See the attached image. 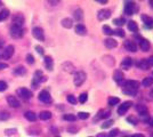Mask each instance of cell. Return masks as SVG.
<instances>
[{
  "label": "cell",
  "mask_w": 153,
  "mask_h": 137,
  "mask_svg": "<svg viewBox=\"0 0 153 137\" xmlns=\"http://www.w3.org/2000/svg\"><path fill=\"white\" fill-rule=\"evenodd\" d=\"M87 79V74L84 71H78L74 73V78H73V82L75 87H80Z\"/></svg>",
  "instance_id": "cell-1"
},
{
  "label": "cell",
  "mask_w": 153,
  "mask_h": 137,
  "mask_svg": "<svg viewBox=\"0 0 153 137\" xmlns=\"http://www.w3.org/2000/svg\"><path fill=\"white\" fill-rule=\"evenodd\" d=\"M11 36L14 39H21L24 36V30L22 28H18V26H14L13 25L11 28Z\"/></svg>",
  "instance_id": "cell-2"
},
{
  "label": "cell",
  "mask_w": 153,
  "mask_h": 137,
  "mask_svg": "<svg viewBox=\"0 0 153 137\" xmlns=\"http://www.w3.org/2000/svg\"><path fill=\"white\" fill-rule=\"evenodd\" d=\"M123 85V89H131V90H137L139 88V82L136 81V80H127V81H123L122 82Z\"/></svg>",
  "instance_id": "cell-3"
},
{
  "label": "cell",
  "mask_w": 153,
  "mask_h": 137,
  "mask_svg": "<svg viewBox=\"0 0 153 137\" xmlns=\"http://www.w3.org/2000/svg\"><path fill=\"white\" fill-rule=\"evenodd\" d=\"M16 93H17V95H18L20 97H22L23 99H30V98L32 97V92L29 90L28 88H18V89L16 90Z\"/></svg>",
  "instance_id": "cell-4"
},
{
  "label": "cell",
  "mask_w": 153,
  "mask_h": 137,
  "mask_svg": "<svg viewBox=\"0 0 153 137\" xmlns=\"http://www.w3.org/2000/svg\"><path fill=\"white\" fill-rule=\"evenodd\" d=\"M32 34H33V37H34L37 40H39V41H44V40H45L44 30H42L41 28H39V26L33 28V30H32Z\"/></svg>",
  "instance_id": "cell-5"
},
{
  "label": "cell",
  "mask_w": 153,
  "mask_h": 137,
  "mask_svg": "<svg viewBox=\"0 0 153 137\" xmlns=\"http://www.w3.org/2000/svg\"><path fill=\"white\" fill-rule=\"evenodd\" d=\"M24 16L21 14V13H18V14H16V15H14L13 16V25L14 26H18V28H22V25L24 24Z\"/></svg>",
  "instance_id": "cell-6"
},
{
  "label": "cell",
  "mask_w": 153,
  "mask_h": 137,
  "mask_svg": "<svg viewBox=\"0 0 153 137\" xmlns=\"http://www.w3.org/2000/svg\"><path fill=\"white\" fill-rule=\"evenodd\" d=\"M6 101H7V103H8L12 107H14V109H17V107L21 106L20 101H18L15 96H13V95H8V96L6 97Z\"/></svg>",
  "instance_id": "cell-7"
},
{
  "label": "cell",
  "mask_w": 153,
  "mask_h": 137,
  "mask_svg": "<svg viewBox=\"0 0 153 137\" xmlns=\"http://www.w3.org/2000/svg\"><path fill=\"white\" fill-rule=\"evenodd\" d=\"M110 16H111V11H110V9H106V8L101 9V11H98V13H97V18H98L100 21H105V20H107Z\"/></svg>",
  "instance_id": "cell-8"
},
{
  "label": "cell",
  "mask_w": 153,
  "mask_h": 137,
  "mask_svg": "<svg viewBox=\"0 0 153 137\" xmlns=\"http://www.w3.org/2000/svg\"><path fill=\"white\" fill-rule=\"evenodd\" d=\"M39 101H41L42 103H50L51 102V96L47 90H41L39 93Z\"/></svg>",
  "instance_id": "cell-9"
},
{
  "label": "cell",
  "mask_w": 153,
  "mask_h": 137,
  "mask_svg": "<svg viewBox=\"0 0 153 137\" xmlns=\"http://www.w3.org/2000/svg\"><path fill=\"white\" fill-rule=\"evenodd\" d=\"M113 79H114V81H115L117 84L122 85V82H123V80H125V74H123V72L120 71V70H115L114 73H113Z\"/></svg>",
  "instance_id": "cell-10"
},
{
  "label": "cell",
  "mask_w": 153,
  "mask_h": 137,
  "mask_svg": "<svg viewBox=\"0 0 153 137\" xmlns=\"http://www.w3.org/2000/svg\"><path fill=\"white\" fill-rule=\"evenodd\" d=\"M111 115V111L110 110H106V109H103V110H100L98 113H97V117L94 118V122L100 120V119H106Z\"/></svg>",
  "instance_id": "cell-11"
},
{
  "label": "cell",
  "mask_w": 153,
  "mask_h": 137,
  "mask_svg": "<svg viewBox=\"0 0 153 137\" xmlns=\"http://www.w3.org/2000/svg\"><path fill=\"white\" fill-rule=\"evenodd\" d=\"M14 50H15V48H14L13 45L7 46V47L5 48V50L3 51V58H5V59L11 58V57L13 56V54H14Z\"/></svg>",
  "instance_id": "cell-12"
},
{
  "label": "cell",
  "mask_w": 153,
  "mask_h": 137,
  "mask_svg": "<svg viewBox=\"0 0 153 137\" xmlns=\"http://www.w3.org/2000/svg\"><path fill=\"white\" fill-rule=\"evenodd\" d=\"M131 105H133V103H131L130 101L123 102V103H122V105H120V106H119V109H118V114H120V115L125 114V113L129 110V107H130Z\"/></svg>",
  "instance_id": "cell-13"
},
{
  "label": "cell",
  "mask_w": 153,
  "mask_h": 137,
  "mask_svg": "<svg viewBox=\"0 0 153 137\" xmlns=\"http://www.w3.org/2000/svg\"><path fill=\"white\" fill-rule=\"evenodd\" d=\"M125 14L126 15H133L134 12H135V3H131V1H127L125 4Z\"/></svg>",
  "instance_id": "cell-14"
},
{
  "label": "cell",
  "mask_w": 153,
  "mask_h": 137,
  "mask_svg": "<svg viewBox=\"0 0 153 137\" xmlns=\"http://www.w3.org/2000/svg\"><path fill=\"white\" fill-rule=\"evenodd\" d=\"M125 48L128 50V51H131V53H136L137 51V46L134 41L131 40H126L125 41Z\"/></svg>",
  "instance_id": "cell-15"
},
{
  "label": "cell",
  "mask_w": 153,
  "mask_h": 137,
  "mask_svg": "<svg viewBox=\"0 0 153 137\" xmlns=\"http://www.w3.org/2000/svg\"><path fill=\"white\" fill-rule=\"evenodd\" d=\"M140 17H142V21H143V23H144V25L146 28H148V29L153 28V18L152 17H150V16L145 15V14H143Z\"/></svg>",
  "instance_id": "cell-16"
},
{
  "label": "cell",
  "mask_w": 153,
  "mask_h": 137,
  "mask_svg": "<svg viewBox=\"0 0 153 137\" xmlns=\"http://www.w3.org/2000/svg\"><path fill=\"white\" fill-rule=\"evenodd\" d=\"M136 66L138 68H142V70H144V71H146V70H148V68H150V65H148L146 59H138L136 62Z\"/></svg>",
  "instance_id": "cell-17"
},
{
  "label": "cell",
  "mask_w": 153,
  "mask_h": 137,
  "mask_svg": "<svg viewBox=\"0 0 153 137\" xmlns=\"http://www.w3.org/2000/svg\"><path fill=\"white\" fill-rule=\"evenodd\" d=\"M74 31H75L77 34H79V36H86V34H87V29H86V26L82 25V24L75 25Z\"/></svg>",
  "instance_id": "cell-18"
},
{
  "label": "cell",
  "mask_w": 153,
  "mask_h": 137,
  "mask_svg": "<svg viewBox=\"0 0 153 137\" xmlns=\"http://www.w3.org/2000/svg\"><path fill=\"white\" fill-rule=\"evenodd\" d=\"M104 45H105L106 48L112 49V48H115V47L118 46V42H117L114 39H112V38H107V39L104 40Z\"/></svg>",
  "instance_id": "cell-19"
},
{
  "label": "cell",
  "mask_w": 153,
  "mask_h": 137,
  "mask_svg": "<svg viewBox=\"0 0 153 137\" xmlns=\"http://www.w3.org/2000/svg\"><path fill=\"white\" fill-rule=\"evenodd\" d=\"M139 47L143 51H147L150 49V41L144 39V38H140L139 39Z\"/></svg>",
  "instance_id": "cell-20"
},
{
  "label": "cell",
  "mask_w": 153,
  "mask_h": 137,
  "mask_svg": "<svg viewBox=\"0 0 153 137\" xmlns=\"http://www.w3.org/2000/svg\"><path fill=\"white\" fill-rule=\"evenodd\" d=\"M73 17H74V20L77 22H81L84 20V12H82V9H80V8L75 9L74 13H73Z\"/></svg>",
  "instance_id": "cell-21"
},
{
  "label": "cell",
  "mask_w": 153,
  "mask_h": 137,
  "mask_svg": "<svg viewBox=\"0 0 153 137\" xmlns=\"http://www.w3.org/2000/svg\"><path fill=\"white\" fill-rule=\"evenodd\" d=\"M44 62H45V66L48 71H51L53 70V66H54V62H53V58L50 56H46L44 58Z\"/></svg>",
  "instance_id": "cell-22"
},
{
  "label": "cell",
  "mask_w": 153,
  "mask_h": 137,
  "mask_svg": "<svg viewBox=\"0 0 153 137\" xmlns=\"http://www.w3.org/2000/svg\"><path fill=\"white\" fill-rule=\"evenodd\" d=\"M131 65H133V58L130 57H125L121 62V67L123 68H129Z\"/></svg>",
  "instance_id": "cell-23"
},
{
  "label": "cell",
  "mask_w": 153,
  "mask_h": 137,
  "mask_svg": "<svg viewBox=\"0 0 153 137\" xmlns=\"http://www.w3.org/2000/svg\"><path fill=\"white\" fill-rule=\"evenodd\" d=\"M24 117H25L26 120H29V121H31V122H33V121L37 120V114H36L33 111H28V112H25Z\"/></svg>",
  "instance_id": "cell-24"
},
{
  "label": "cell",
  "mask_w": 153,
  "mask_h": 137,
  "mask_svg": "<svg viewBox=\"0 0 153 137\" xmlns=\"http://www.w3.org/2000/svg\"><path fill=\"white\" fill-rule=\"evenodd\" d=\"M25 73H26V68L23 65H20L14 68V74H16V76H23Z\"/></svg>",
  "instance_id": "cell-25"
},
{
  "label": "cell",
  "mask_w": 153,
  "mask_h": 137,
  "mask_svg": "<svg viewBox=\"0 0 153 137\" xmlns=\"http://www.w3.org/2000/svg\"><path fill=\"white\" fill-rule=\"evenodd\" d=\"M61 24H62V26L65 28V29H71L72 25H73V21H72L71 18H63L62 22H61Z\"/></svg>",
  "instance_id": "cell-26"
},
{
  "label": "cell",
  "mask_w": 153,
  "mask_h": 137,
  "mask_svg": "<svg viewBox=\"0 0 153 137\" xmlns=\"http://www.w3.org/2000/svg\"><path fill=\"white\" fill-rule=\"evenodd\" d=\"M127 26H128V30L131 31V32H137L138 31V25L135 21H129L127 23Z\"/></svg>",
  "instance_id": "cell-27"
},
{
  "label": "cell",
  "mask_w": 153,
  "mask_h": 137,
  "mask_svg": "<svg viewBox=\"0 0 153 137\" xmlns=\"http://www.w3.org/2000/svg\"><path fill=\"white\" fill-rule=\"evenodd\" d=\"M62 67H63L64 71H66V72H69V73H72V72L74 71V66H73L71 63H69V62H65V63L62 65Z\"/></svg>",
  "instance_id": "cell-28"
},
{
  "label": "cell",
  "mask_w": 153,
  "mask_h": 137,
  "mask_svg": "<svg viewBox=\"0 0 153 137\" xmlns=\"http://www.w3.org/2000/svg\"><path fill=\"white\" fill-rule=\"evenodd\" d=\"M135 109H136V111L139 113V115H142V114H145V113H148V112H147V107H146L145 105L138 104V105H136V106H135Z\"/></svg>",
  "instance_id": "cell-29"
},
{
  "label": "cell",
  "mask_w": 153,
  "mask_h": 137,
  "mask_svg": "<svg viewBox=\"0 0 153 137\" xmlns=\"http://www.w3.org/2000/svg\"><path fill=\"white\" fill-rule=\"evenodd\" d=\"M152 85H153V78H151V77H146L142 81V86L143 87H151Z\"/></svg>",
  "instance_id": "cell-30"
},
{
  "label": "cell",
  "mask_w": 153,
  "mask_h": 137,
  "mask_svg": "<svg viewBox=\"0 0 153 137\" xmlns=\"http://www.w3.org/2000/svg\"><path fill=\"white\" fill-rule=\"evenodd\" d=\"M39 118L41 120H49L51 118V112H49V111H42V112H40Z\"/></svg>",
  "instance_id": "cell-31"
},
{
  "label": "cell",
  "mask_w": 153,
  "mask_h": 137,
  "mask_svg": "<svg viewBox=\"0 0 153 137\" xmlns=\"http://www.w3.org/2000/svg\"><path fill=\"white\" fill-rule=\"evenodd\" d=\"M11 118V114L7 111H0V121H6Z\"/></svg>",
  "instance_id": "cell-32"
},
{
  "label": "cell",
  "mask_w": 153,
  "mask_h": 137,
  "mask_svg": "<svg viewBox=\"0 0 153 137\" xmlns=\"http://www.w3.org/2000/svg\"><path fill=\"white\" fill-rule=\"evenodd\" d=\"M9 11L8 9H3L1 12H0V21H5L8 16H9Z\"/></svg>",
  "instance_id": "cell-33"
},
{
  "label": "cell",
  "mask_w": 153,
  "mask_h": 137,
  "mask_svg": "<svg viewBox=\"0 0 153 137\" xmlns=\"http://www.w3.org/2000/svg\"><path fill=\"white\" fill-rule=\"evenodd\" d=\"M120 102V99L118 98V97H109V99H107V103H109V105L110 106H113V105H117L118 103Z\"/></svg>",
  "instance_id": "cell-34"
},
{
  "label": "cell",
  "mask_w": 153,
  "mask_h": 137,
  "mask_svg": "<svg viewBox=\"0 0 153 137\" xmlns=\"http://www.w3.org/2000/svg\"><path fill=\"white\" fill-rule=\"evenodd\" d=\"M63 119L64 120H66V121H71V122H73V121H75L77 120V117L74 115V114H64L63 115Z\"/></svg>",
  "instance_id": "cell-35"
},
{
  "label": "cell",
  "mask_w": 153,
  "mask_h": 137,
  "mask_svg": "<svg viewBox=\"0 0 153 137\" xmlns=\"http://www.w3.org/2000/svg\"><path fill=\"white\" fill-rule=\"evenodd\" d=\"M102 30H103V32H104L106 36H112V34H113V30H112L109 25H104V26L102 28Z\"/></svg>",
  "instance_id": "cell-36"
},
{
  "label": "cell",
  "mask_w": 153,
  "mask_h": 137,
  "mask_svg": "<svg viewBox=\"0 0 153 137\" xmlns=\"http://www.w3.org/2000/svg\"><path fill=\"white\" fill-rule=\"evenodd\" d=\"M113 23H114L115 25H118V26H122V25L125 24V18H122V17L114 18V20H113Z\"/></svg>",
  "instance_id": "cell-37"
},
{
  "label": "cell",
  "mask_w": 153,
  "mask_h": 137,
  "mask_svg": "<svg viewBox=\"0 0 153 137\" xmlns=\"http://www.w3.org/2000/svg\"><path fill=\"white\" fill-rule=\"evenodd\" d=\"M87 99H88V95H87V93H82V94H80V96H79V102H80L81 104L86 103Z\"/></svg>",
  "instance_id": "cell-38"
},
{
  "label": "cell",
  "mask_w": 153,
  "mask_h": 137,
  "mask_svg": "<svg viewBox=\"0 0 153 137\" xmlns=\"http://www.w3.org/2000/svg\"><path fill=\"white\" fill-rule=\"evenodd\" d=\"M113 34H115V36H118V37H120V38H123V37H125V31L119 28V29H117V30L113 31Z\"/></svg>",
  "instance_id": "cell-39"
},
{
  "label": "cell",
  "mask_w": 153,
  "mask_h": 137,
  "mask_svg": "<svg viewBox=\"0 0 153 137\" xmlns=\"http://www.w3.org/2000/svg\"><path fill=\"white\" fill-rule=\"evenodd\" d=\"M122 93H123V94H126V95H129V96H136V94H137V90H131V89H123V90H122Z\"/></svg>",
  "instance_id": "cell-40"
},
{
  "label": "cell",
  "mask_w": 153,
  "mask_h": 137,
  "mask_svg": "<svg viewBox=\"0 0 153 137\" xmlns=\"http://www.w3.org/2000/svg\"><path fill=\"white\" fill-rule=\"evenodd\" d=\"M78 118L81 119V120H86L89 118V113L88 112H79L78 113Z\"/></svg>",
  "instance_id": "cell-41"
},
{
  "label": "cell",
  "mask_w": 153,
  "mask_h": 137,
  "mask_svg": "<svg viewBox=\"0 0 153 137\" xmlns=\"http://www.w3.org/2000/svg\"><path fill=\"white\" fill-rule=\"evenodd\" d=\"M66 99H67V102H69L70 104H72V105H75V104H77V98H75L73 95H69V96L66 97Z\"/></svg>",
  "instance_id": "cell-42"
},
{
  "label": "cell",
  "mask_w": 153,
  "mask_h": 137,
  "mask_svg": "<svg viewBox=\"0 0 153 137\" xmlns=\"http://www.w3.org/2000/svg\"><path fill=\"white\" fill-rule=\"evenodd\" d=\"M127 122H129V123H131V124H134V126H136L137 123H138V120L135 118V117H128L127 118Z\"/></svg>",
  "instance_id": "cell-43"
},
{
  "label": "cell",
  "mask_w": 153,
  "mask_h": 137,
  "mask_svg": "<svg viewBox=\"0 0 153 137\" xmlns=\"http://www.w3.org/2000/svg\"><path fill=\"white\" fill-rule=\"evenodd\" d=\"M118 134H119V129H118V128H114V129H112V130L109 132L107 137H117Z\"/></svg>",
  "instance_id": "cell-44"
},
{
  "label": "cell",
  "mask_w": 153,
  "mask_h": 137,
  "mask_svg": "<svg viewBox=\"0 0 153 137\" xmlns=\"http://www.w3.org/2000/svg\"><path fill=\"white\" fill-rule=\"evenodd\" d=\"M7 87H8L7 82H5V81H3V80H0V93H1V92H5V90L7 89Z\"/></svg>",
  "instance_id": "cell-45"
},
{
  "label": "cell",
  "mask_w": 153,
  "mask_h": 137,
  "mask_svg": "<svg viewBox=\"0 0 153 137\" xmlns=\"http://www.w3.org/2000/svg\"><path fill=\"white\" fill-rule=\"evenodd\" d=\"M112 123H113V120H106V121L102 124V128H103V129H106V128L111 127V126H112Z\"/></svg>",
  "instance_id": "cell-46"
},
{
  "label": "cell",
  "mask_w": 153,
  "mask_h": 137,
  "mask_svg": "<svg viewBox=\"0 0 153 137\" xmlns=\"http://www.w3.org/2000/svg\"><path fill=\"white\" fill-rule=\"evenodd\" d=\"M17 130H16V128H12V129H6L5 130V135H7V136H12V135H14L15 132H16Z\"/></svg>",
  "instance_id": "cell-47"
},
{
  "label": "cell",
  "mask_w": 153,
  "mask_h": 137,
  "mask_svg": "<svg viewBox=\"0 0 153 137\" xmlns=\"http://www.w3.org/2000/svg\"><path fill=\"white\" fill-rule=\"evenodd\" d=\"M26 62L29 63V64H33L34 63V57H33V55H31V54H28L26 55Z\"/></svg>",
  "instance_id": "cell-48"
},
{
  "label": "cell",
  "mask_w": 153,
  "mask_h": 137,
  "mask_svg": "<svg viewBox=\"0 0 153 137\" xmlns=\"http://www.w3.org/2000/svg\"><path fill=\"white\" fill-rule=\"evenodd\" d=\"M78 130H79V128H78V127H69V128H67V131H69V132H71V134H75Z\"/></svg>",
  "instance_id": "cell-49"
},
{
  "label": "cell",
  "mask_w": 153,
  "mask_h": 137,
  "mask_svg": "<svg viewBox=\"0 0 153 137\" xmlns=\"http://www.w3.org/2000/svg\"><path fill=\"white\" fill-rule=\"evenodd\" d=\"M36 50L38 51V54L40 55H44V48L41 46H36Z\"/></svg>",
  "instance_id": "cell-50"
},
{
  "label": "cell",
  "mask_w": 153,
  "mask_h": 137,
  "mask_svg": "<svg viewBox=\"0 0 153 137\" xmlns=\"http://www.w3.org/2000/svg\"><path fill=\"white\" fill-rule=\"evenodd\" d=\"M8 67V64L7 63H3V62H0V70H5V68Z\"/></svg>",
  "instance_id": "cell-51"
},
{
  "label": "cell",
  "mask_w": 153,
  "mask_h": 137,
  "mask_svg": "<svg viewBox=\"0 0 153 137\" xmlns=\"http://www.w3.org/2000/svg\"><path fill=\"white\" fill-rule=\"evenodd\" d=\"M146 61H147V63H148V65H150V66H153V56H150Z\"/></svg>",
  "instance_id": "cell-52"
},
{
  "label": "cell",
  "mask_w": 153,
  "mask_h": 137,
  "mask_svg": "<svg viewBox=\"0 0 153 137\" xmlns=\"http://www.w3.org/2000/svg\"><path fill=\"white\" fill-rule=\"evenodd\" d=\"M129 137H145L143 134H135V135H133V136H129Z\"/></svg>",
  "instance_id": "cell-53"
},
{
  "label": "cell",
  "mask_w": 153,
  "mask_h": 137,
  "mask_svg": "<svg viewBox=\"0 0 153 137\" xmlns=\"http://www.w3.org/2000/svg\"><path fill=\"white\" fill-rule=\"evenodd\" d=\"M4 45H5V41H4L3 39H0V49H1V48L4 47Z\"/></svg>",
  "instance_id": "cell-54"
},
{
  "label": "cell",
  "mask_w": 153,
  "mask_h": 137,
  "mask_svg": "<svg viewBox=\"0 0 153 137\" xmlns=\"http://www.w3.org/2000/svg\"><path fill=\"white\" fill-rule=\"evenodd\" d=\"M98 3H101V4H106L107 0H98Z\"/></svg>",
  "instance_id": "cell-55"
},
{
  "label": "cell",
  "mask_w": 153,
  "mask_h": 137,
  "mask_svg": "<svg viewBox=\"0 0 153 137\" xmlns=\"http://www.w3.org/2000/svg\"><path fill=\"white\" fill-rule=\"evenodd\" d=\"M148 4H150V6L153 8V0H151V1H148Z\"/></svg>",
  "instance_id": "cell-56"
},
{
  "label": "cell",
  "mask_w": 153,
  "mask_h": 137,
  "mask_svg": "<svg viewBox=\"0 0 153 137\" xmlns=\"http://www.w3.org/2000/svg\"><path fill=\"white\" fill-rule=\"evenodd\" d=\"M97 137H105V135H104V134H98Z\"/></svg>",
  "instance_id": "cell-57"
},
{
  "label": "cell",
  "mask_w": 153,
  "mask_h": 137,
  "mask_svg": "<svg viewBox=\"0 0 153 137\" xmlns=\"http://www.w3.org/2000/svg\"><path fill=\"white\" fill-rule=\"evenodd\" d=\"M148 122H150V124H151V126H153V118H152V119H151Z\"/></svg>",
  "instance_id": "cell-58"
},
{
  "label": "cell",
  "mask_w": 153,
  "mask_h": 137,
  "mask_svg": "<svg viewBox=\"0 0 153 137\" xmlns=\"http://www.w3.org/2000/svg\"><path fill=\"white\" fill-rule=\"evenodd\" d=\"M151 95H152V96H153V89H152V90H151Z\"/></svg>",
  "instance_id": "cell-59"
},
{
  "label": "cell",
  "mask_w": 153,
  "mask_h": 137,
  "mask_svg": "<svg viewBox=\"0 0 153 137\" xmlns=\"http://www.w3.org/2000/svg\"><path fill=\"white\" fill-rule=\"evenodd\" d=\"M151 137H153V132H152V135H151Z\"/></svg>",
  "instance_id": "cell-60"
},
{
  "label": "cell",
  "mask_w": 153,
  "mask_h": 137,
  "mask_svg": "<svg viewBox=\"0 0 153 137\" xmlns=\"http://www.w3.org/2000/svg\"><path fill=\"white\" fill-rule=\"evenodd\" d=\"M89 137H92V136H89Z\"/></svg>",
  "instance_id": "cell-61"
}]
</instances>
